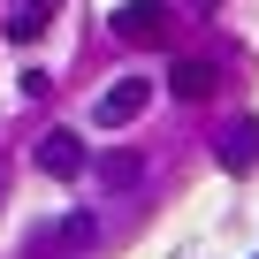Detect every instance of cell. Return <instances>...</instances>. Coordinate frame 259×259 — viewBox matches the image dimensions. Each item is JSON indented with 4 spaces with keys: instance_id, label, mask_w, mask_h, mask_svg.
<instances>
[{
    "instance_id": "cell-1",
    "label": "cell",
    "mask_w": 259,
    "mask_h": 259,
    "mask_svg": "<svg viewBox=\"0 0 259 259\" xmlns=\"http://www.w3.org/2000/svg\"><path fill=\"white\" fill-rule=\"evenodd\" d=\"M99 244V221H92V206H76V213H54V221H38L31 236H23V251L31 259H69V251H92Z\"/></svg>"
},
{
    "instance_id": "cell-3",
    "label": "cell",
    "mask_w": 259,
    "mask_h": 259,
    "mask_svg": "<svg viewBox=\"0 0 259 259\" xmlns=\"http://www.w3.org/2000/svg\"><path fill=\"white\" fill-rule=\"evenodd\" d=\"M107 23L122 46H168V0H122Z\"/></svg>"
},
{
    "instance_id": "cell-6",
    "label": "cell",
    "mask_w": 259,
    "mask_h": 259,
    "mask_svg": "<svg viewBox=\"0 0 259 259\" xmlns=\"http://www.w3.org/2000/svg\"><path fill=\"white\" fill-rule=\"evenodd\" d=\"M46 16H54V0H16V16H8V23H0V31H8L16 46H31V38L46 31Z\"/></svg>"
},
{
    "instance_id": "cell-4",
    "label": "cell",
    "mask_w": 259,
    "mask_h": 259,
    "mask_svg": "<svg viewBox=\"0 0 259 259\" xmlns=\"http://www.w3.org/2000/svg\"><path fill=\"white\" fill-rule=\"evenodd\" d=\"M221 168H229V176H251V168H259V122H251V114H236V122L221 130Z\"/></svg>"
},
{
    "instance_id": "cell-2",
    "label": "cell",
    "mask_w": 259,
    "mask_h": 259,
    "mask_svg": "<svg viewBox=\"0 0 259 259\" xmlns=\"http://www.w3.org/2000/svg\"><path fill=\"white\" fill-rule=\"evenodd\" d=\"M145 107H153V84H145V76H114V84L92 99V122H99V130H130Z\"/></svg>"
},
{
    "instance_id": "cell-8",
    "label": "cell",
    "mask_w": 259,
    "mask_h": 259,
    "mask_svg": "<svg viewBox=\"0 0 259 259\" xmlns=\"http://www.w3.org/2000/svg\"><path fill=\"white\" fill-rule=\"evenodd\" d=\"M99 176H107V183H138V176H145V160H138V153H107V160H99Z\"/></svg>"
},
{
    "instance_id": "cell-5",
    "label": "cell",
    "mask_w": 259,
    "mask_h": 259,
    "mask_svg": "<svg viewBox=\"0 0 259 259\" xmlns=\"http://www.w3.org/2000/svg\"><path fill=\"white\" fill-rule=\"evenodd\" d=\"M38 168L61 176V183L84 176V145H76V130H46V138H38Z\"/></svg>"
},
{
    "instance_id": "cell-7",
    "label": "cell",
    "mask_w": 259,
    "mask_h": 259,
    "mask_svg": "<svg viewBox=\"0 0 259 259\" xmlns=\"http://www.w3.org/2000/svg\"><path fill=\"white\" fill-rule=\"evenodd\" d=\"M168 92H176V99H206V92H213V69H206V61H176V69H168Z\"/></svg>"
}]
</instances>
